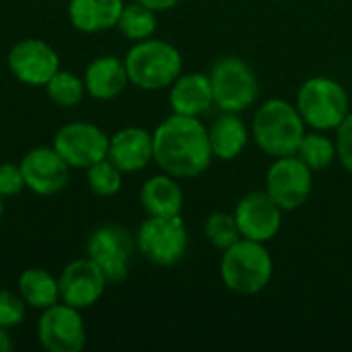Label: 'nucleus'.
I'll list each match as a JSON object with an SVG mask.
<instances>
[{
    "instance_id": "nucleus-11",
    "label": "nucleus",
    "mask_w": 352,
    "mask_h": 352,
    "mask_svg": "<svg viewBox=\"0 0 352 352\" xmlns=\"http://www.w3.org/2000/svg\"><path fill=\"white\" fill-rule=\"evenodd\" d=\"M37 338L47 352H80L87 344L80 309L62 301L43 309L37 322Z\"/></svg>"
},
{
    "instance_id": "nucleus-5",
    "label": "nucleus",
    "mask_w": 352,
    "mask_h": 352,
    "mask_svg": "<svg viewBox=\"0 0 352 352\" xmlns=\"http://www.w3.org/2000/svg\"><path fill=\"white\" fill-rule=\"evenodd\" d=\"M295 105L305 126L320 132L336 130L351 113V97L346 89L330 76L307 78L297 91Z\"/></svg>"
},
{
    "instance_id": "nucleus-23",
    "label": "nucleus",
    "mask_w": 352,
    "mask_h": 352,
    "mask_svg": "<svg viewBox=\"0 0 352 352\" xmlns=\"http://www.w3.org/2000/svg\"><path fill=\"white\" fill-rule=\"evenodd\" d=\"M120 33L132 41H142L155 35L157 31V10L132 0L128 4H124L122 14L118 19Z\"/></svg>"
},
{
    "instance_id": "nucleus-9",
    "label": "nucleus",
    "mask_w": 352,
    "mask_h": 352,
    "mask_svg": "<svg viewBox=\"0 0 352 352\" xmlns=\"http://www.w3.org/2000/svg\"><path fill=\"white\" fill-rule=\"evenodd\" d=\"M136 239L120 225L95 229L87 241V256L103 270L109 285L124 283L130 274Z\"/></svg>"
},
{
    "instance_id": "nucleus-16",
    "label": "nucleus",
    "mask_w": 352,
    "mask_h": 352,
    "mask_svg": "<svg viewBox=\"0 0 352 352\" xmlns=\"http://www.w3.org/2000/svg\"><path fill=\"white\" fill-rule=\"evenodd\" d=\"M107 159L124 173L142 171L153 163V132L128 126L109 136Z\"/></svg>"
},
{
    "instance_id": "nucleus-28",
    "label": "nucleus",
    "mask_w": 352,
    "mask_h": 352,
    "mask_svg": "<svg viewBox=\"0 0 352 352\" xmlns=\"http://www.w3.org/2000/svg\"><path fill=\"white\" fill-rule=\"evenodd\" d=\"M27 316V303L19 293L12 291H0V326L2 328H14L19 326Z\"/></svg>"
},
{
    "instance_id": "nucleus-6",
    "label": "nucleus",
    "mask_w": 352,
    "mask_h": 352,
    "mask_svg": "<svg viewBox=\"0 0 352 352\" xmlns=\"http://www.w3.org/2000/svg\"><path fill=\"white\" fill-rule=\"evenodd\" d=\"M214 105L221 111L241 113L250 109L260 93V80L256 70L239 56L219 58L208 72Z\"/></svg>"
},
{
    "instance_id": "nucleus-21",
    "label": "nucleus",
    "mask_w": 352,
    "mask_h": 352,
    "mask_svg": "<svg viewBox=\"0 0 352 352\" xmlns=\"http://www.w3.org/2000/svg\"><path fill=\"white\" fill-rule=\"evenodd\" d=\"M124 4V0H70L68 19L82 33H101L118 25Z\"/></svg>"
},
{
    "instance_id": "nucleus-8",
    "label": "nucleus",
    "mask_w": 352,
    "mask_h": 352,
    "mask_svg": "<svg viewBox=\"0 0 352 352\" xmlns=\"http://www.w3.org/2000/svg\"><path fill=\"white\" fill-rule=\"evenodd\" d=\"M264 190L285 212L299 210L311 196L314 171L297 155L276 157L266 171Z\"/></svg>"
},
{
    "instance_id": "nucleus-33",
    "label": "nucleus",
    "mask_w": 352,
    "mask_h": 352,
    "mask_svg": "<svg viewBox=\"0 0 352 352\" xmlns=\"http://www.w3.org/2000/svg\"><path fill=\"white\" fill-rule=\"evenodd\" d=\"M2 210H4V206H2V196H0V219H2Z\"/></svg>"
},
{
    "instance_id": "nucleus-13",
    "label": "nucleus",
    "mask_w": 352,
    "mask_h": 352,
    "mask_svg": "<svg viewBox=\"0 0 352 352\" xmlns=\"http://www.w3.org/2000/svg\"><path fill=\"white\" fill-rule=\"evenodd\" d=\"M235 221L239 227L241 237L268 243L272 241L280 227L285 210L270 198L266 190L245 194L235 206Z\"/></svg>"
},
{
    "instance_id": "nucleus-32",
    "label": "nucleus",
    "mask_w": 352,
    "mask_h": 352,
    "mask_svg": "<svg viewBox=\"0 0 352 352\" xmlns=\"http://www.w3.org/2000/svg\"><path fill=\"white\" fill-rule=\"evenodd\" d=\"M12 349V340L8 336V330L0 326V352H8Z\"/></svg>"
},
{
    "instance_id": "nucleus-7",
    "label": "nucleus",
    "mask_w": 352,
    "mask_h": 352,
    "mask_svg": "<svg viewBox=\"0 0 352 352\" xmlns=\"http://www.w3.org/2000/svg\"><path fill=\"white\" fill-rule=\"evenodd\" d=\"M188 229L177 217H148L138 233H136V248L138 252L155 266H175L184 260L188 252Z\"/></svg>"
},
{
    "instance_id": "nucleus-2",
    "label": "nucleus",
    "mask_w": 352,
    "mask_h": 352,
    "mask_svg": "<svg viewBox=\"0 0 352 352\" xmlns=\"http://www.w3.org/2000/svg\"><path fill=\"white\" fill-rule=\"evenodd\" d=\"M252 134L258 148L268 157H289L297 155L305 136V122L295 103L274 97L256 109Z\"/></svg>"
},
{
    "instance_id": "nucleus-29",
    "label": "nucleus",
    "mask_w": 352,
    "mask_h": 352,
    "mask_svg": "<svg viewBox=\"0 0 352 352\" xmlns=\"http://www.w3.org/2000/svg\"><path fill=\"white\" fill-rule=\"evenodd\" d=\"M27 188L25 175L19 163H0V196H19Z\"/></svg>"
},
{
    "instance_id": "nucleus-18",
    "label": "nucleus",
    "mask_w": 352,
    "mask_h": 352,
    "mask_svg": "<svg viewBox=\"0 0 352 352\" xmlns=\"http://www.w3.org/2000/svg\"><path fill=\"white\" fill-rule=\"evenodd\" d=\"M82 80H85L87 93L99 101H109V99L120 97L130 82L124 60H120L116 56L95 58L87 66Z\"/></svg>"
},
{
    "instance_id": "nucleus-4",
    "label": "nucleus",
    "mask_w": 352,
    "mask_h": 352,
    "mask_svg": "<svg viewBox=\"0 0 352 352\" xmlns=\"http://www.w3.org/2000/svg\"><path fill=\"white\" fill-rule=\"evenodd\" d=\"M128 78L134 87L144 91H159L171 87L182 74L184 60L179 50L165 39L134 41L124 58Z\"/></svg>"
},
{
    "instance_id": "nucleus-31",
    "label": "nucleus",
    "mask_w": 352,
    "mask_h": 352,
    "mask_svg": "<svg viewBox=\"0 0 352 352\" xmlns=\"http://www.w3.org/2000/svg\"><path fill=\"white\" fill-rule=\"evenodd\" d=\"M136 2H140V4H144V6H148V8L157 10V12H163V10L173 8L179 0H136Z\"/></svg>"
},
{
    "instance_id": "nucleus-3",
    "label": "nucleus",
    "mask_w": 352,
    "mask_h": 352,
    "mask_svg": "<svg viewBox=\"0 0 352 352\" xmlns=\"http://www.w3.org/2000/svg\"><path fill=\"white\" fill-rule=\"evenodd\" d=\"M274 274V262L266 243L241 237L221 258V280L223 285L241 297L262 293Z\"/></svg>"
},
{
    "instance_id": "nucleus-19",
    "label": "nucleus",
    "mask_w": 352,
    "mask_h": 352,
    "mask_svg": "<svg viewBox=\"0 0 352 352\" xmlns=\"http://www.w3.org/2000/svg\"><path fill=\"white\" fill-rule=\"evenodd\" d=\"M208 142L214 159L233 161L245 151L250 142V130L239 113L223 111L208 126Z\"/></svg>"
},
{
    "instance_id": "nucleus-14",
    "label": "nucleus",
    "mask_w": 352,
    "mask_h": 352,
    "mask_svg": "<svg viewBox=\"0 0 352 352\" xmlns=\"http://www.w3.org/2000/svg\"><path fill=\"white\" fill-rule=\"evenodd\" d=\"M107 285L103 270L89 256L72 260L58 276L60 301L76 309L93 307L103 297Z\"/></svg>"
},
{
    "instance_id": "nucleus-1",
    "label": "nucleus",
    "mask_w": 352,
    "mask_h": 352,
    "mask_svg": "<svg viewBox=\"0 0 352 352\" xmlns=\"http://www.w3.org/2000/svg\"><path fill=\"white\" fill-rule=\"evenodd\" d=\"M208 128L200 118L171 113L153 132V161L177 179L202 175L212 163Z\"/></svg>"
},
{
    "instance_id": "nucleus-25",
    "label": "nucleus",
    "mask_w": 352,
    "mask_h": 352,
    "mask_svg": "<svg viewBox=\"0 0 352 352\" xmlns=\"http://www.w3.org/2000/svg\"><path fill=\"white\" fill-rule=\"evenodd\" d=\"M45 93L58 107H74L82 101L87 89L85 80L70 70H58L45 85Z\"/></svg>"
},
{
    "instance_id": "nucleus-22",
    "label": "nucleus",
    "mask_w": 352,
    "mask_h": 352,
    "mask_svg": "<svg viewBox=\"0 0 352 352\" xmlns=\"http://www.w3.org/2000/svg\"><path fill=\"white\" fill-rule=\"evenodd\" d=\"M16 293L23 297L27 307L31 309H47L56 303H60V287L58 278H54L43 268H29L23 270L16 283Z\"/></svg>"
},
{
    "instance_id": "nucleus-20",
    "label": "nucleus",
    "mask_w": 352,
    "mask_h": 352,
    "mask_svg": "<svg viewBox=\"0 0 352 352\" xmlns=\"http://www.w3.org/2000/svg\"><path fill=\"white\" fill-rule=\"evenodd\" d=\"M140 204L148 217H177L184 208V192L177 177L157 173L140 188Z\"/></svg>"
},
{
    "instance_id": "nucleus-10",
    "label": "nucleus",
    "mask_w": 352,
    "mask_h": 352,
    "mask_svg": "<svg viewBox=\"0 0 352 352\" xmlns=\"http://www.w3.org/2000/svg\"><path fill=\"white\" fill-rule=\"evenodd\" d=\"M52 146L70 169H89L107 157L109 136L91 122H72L56 132Z\"/></svg>"
},
{
    "instance_id": "nucleus-26",
    "label": "nucleus",
    "mask_w": 352,
    "mask_h": 352,
    "mask_svg": "<svg viewBox=\"0 0 352 352\" xmlns=\"http://www.w3.org/2000/svg\"><path fill=\"white\" fill-rule=\"evenodd\" d=\"M204 237L208 239V243L221 252L229 250L233 243H237L241 239L235 214L231 212H212L208 214V219L204 221Z\"/></svg>"
},
{
    "instance_id": "nucleus-30",
    "label": "nucleus",
    "mask_w": 352,
    "mask_h": 352,
    "mask_svg": "<svg viewBox=\"0 0 352 352\" xmlns=\"http://www.w3.org/2000/svg\"><path fill=\"white\" fill-rule=\"evenodd\" d=\"M336 159L352 173V111L336 128Z\"/></svg>"
},
{
    "instance_id": "nucleus-12",
    "label": "nucleus",
    "mask_w": 352,
    "mask_h": 352,
    "mask_svg": "<svg viewBox=\"0 0 352 352\" xmlns=\"http://www.w3.org/2000/svg\"><path fill=\"white\" fill-rule=\"evenodd\" d=\"M8 70L12 76L31 87H45L60 70L58 52L43 39L27 37L16 41L8 52Z\"/></svg>"
},
{
    "instance_id": "nucleus-24",
    "label": "nucleus",
    "mask_w": 352,
    "mask_h": 352,
    "mask_svg": "<svg viewBox=\"0 0 352 352\" xmlns=\"http://www.w3.org/2000/svg\"><path fill=\"white\" fill-rule=\"evenodd\" d=\"M297 157L316 173V171H324L328 169L334 161H336V140L330 138L326 132H305L299 148H297Z\"/></svg>"
},
{
    "instance_id": "nucleus-27",
    "label": "nucleus",
    "mask_w": 352,
    "mask_h": 352,
    "mask_svg": "<svg viewBox=\"0 0 352 352\" xmlns=\"http://www.w3.org/2000/svg\"><path fill=\"white\" fill-rule=\"evenodd\" d=\"M122 182H124V171H120L107 157L87 169V184L91 192L101 198L116 196L122 190Z\"/></svg>"
},
{
    "instance_id": "nucleus-17",
    "label": "nucleus",
    "mask_w": 352,
    "mask_h": 352,
    "mask_svg": "<svg viewBox=\"0 0 352 352\" xmlns=\"http://www.w3.org/2000/svg\"><path fill=\"white\" fill-rule=\"evenodd\" d=\"M169 105L173 113L202 118L214 105L212 85L204 72H182L169 87Z\"/></svg>"
},
{
    "instance_id": "nucleus-15",
    "label": "nucleus",
    "mask_w": 352,
    "mask_h": 352,
    "mask_svg": "<svg viewBox=\"0 0 352 352\" xmlns=\"http://www.w3.org/2000/svg\"><path fill=\"white\" fill-rule=\"evenodd\" d=\"M19 165L23 169L27 188L37 196H54V194H60L68 186L70 167L56 153L54 146L31 148L21 159Z\"/></svg>"
}]
</instances>
